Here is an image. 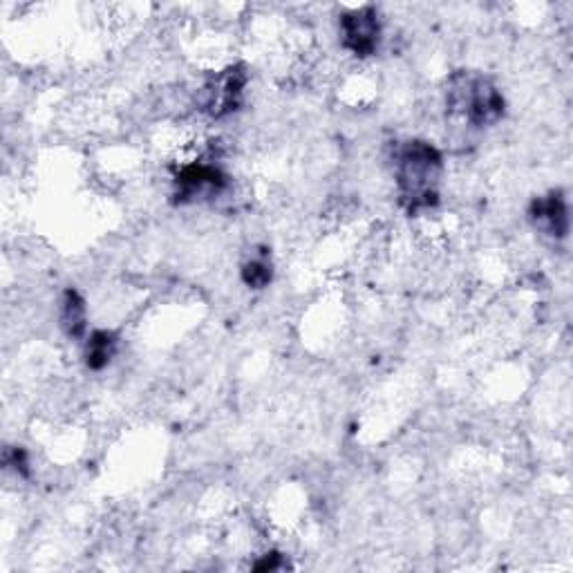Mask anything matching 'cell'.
<instances>
[{"instance_id": "obj_8", "label": "cell", "mask_w": 573, "mask_h": 573, "mask_svg": "<svg viewBox=\"0 0 573 573\" xmlns=\"http://www.w3.org/2000/svg\"><path fill=\"white\" fill-rule=\"evenodd\" d=\"M114 352H117V337L112 332L108 330L93 332L86 345V365L90 370L99 373L112 361Z\"/></svg>"}, {"instance_id": "obj_10", "label": "cell", "mask_w": 573, "mask_h": 573, "mask_svg": "<svg viewBox=\"0 0 573 573\" xmlns=\"http://www.w3.org/2000/svg\"><path fill=\"white\" fill-rule=\"evenodd\" d=\"M5 462H8V464H12L16 473H21V475H27V453H25L23 448H14V450H12V455H8V458H5Z\"/></svg>"}, {"instance_id": "obj_9", "label": "cell", "mask_w": 573, "mask_h": 573, "mask_svg": "<svg viewBox=\"0 0 573 573\" xmlns=\"http://www.w3.org/2000/svg\"><path fill=\"white\" fill-rule=\"evenodd\" d=\"M271 265L265 256L252 258L247 265L242 267V280L252 290H265V286L271 282Z\"/></svg>"}, {"instance_id": "obj_4", "label": "cell", "mask_w": 573, "mask_h": 573, "mask_svg": "<svg viewBox=\"0 0 573 573\" xmlns=\"http://www.w3.org/2000/svg\"><path fill=\"white\" fill-rule=\"evenodd\" d=\"M244 86H247V74L242 68H229L216 74L202 93V110H207L211 117L222 119L235 112L242 103Z\"/></svg>"}, {"instance_id": "obj_1", "label": "cell", "mask_w": 573, "mask_h": 573, "mask_svg": "<svg viewBox=\"0 0 573 573\" xmlns=\"http://www.w3.org/2000/svg\"><path fill=\"white\" fill-rule=\"evenodd\" d=\"M443 173L441 153L422 139L407 142L397 155V186L401 204L411 216L426 211L439 202Z\"/></svg>"}, {"instance_id": "obj_6", "label": "cell", "mask_w": 573, "mask_h": 573, "mask_svg": "<svg viewBox=\"0 0 573 573\" xmlns=\"http://www.w3.org/2000/svg\"><path fill=\"white\" fill-rule=\"evenodd\" d=\"M531 220L551 237H566L569 233V211L560 191H551L545 197L531 204Z\"/></svg>"}, {"instance_id": "obj_2", "label": "cell", "mask_w": 573, "mask_h": 573, "mask_svg": "<svg viewBox=\"0 0 573 573\" xmlns=\"http://www.w3.org/2000/svg\"><path fill=\"white\" fill-rule=\"evenodd\" d=\"M504 97L481 74H458L448 88V110L475 129L493 126L504 117Z\"/></svg>"}, {"instance_id": "obj_7", "label": "cell", "mask_w": 573, "mask_h": 573, "mask_svg": "<svg viewBox=\"0 0 573 573\" xmlns=\"http://www.w3.org/2000/svg\"><path fill=\"white\" fill-rule=\"evenodd\" d=\"M61 327L70 339L84 337L88 330V307L76 290H68L61 301Z\"/></svg>"}, {"instance_id": "obj_5", "label": "cell", "mask_w": 573, "mask_h": 573, "mask_svg": "<svg viewBox=\"0 0 573 573\" xmlns=\"http://www.w3.org/2000/svg\"><path fill=\"white\" fill-rule=\"evenodd\" d=\"M227 175L214 163L195 161L188 163L175 178V197L180 202H193L199 197H216L227 188Z\"/></svg>"}, {"instance_id": "obj_3", "label": "cell", "mask_w": 573, "mask_h": 573, "mask_svg": "<svg viewBox=\"0 0 573 573\" xmlns=\"http://www.w3.org/2000/svg\"><path fill=\"white\" fill-rule=\"evenodd\" d=\"M339 29H341L343 48L354 57L367 59L377 54L381 40V21L375 8L365 5L343 14Z\"/></svg>"}]
</instances>
